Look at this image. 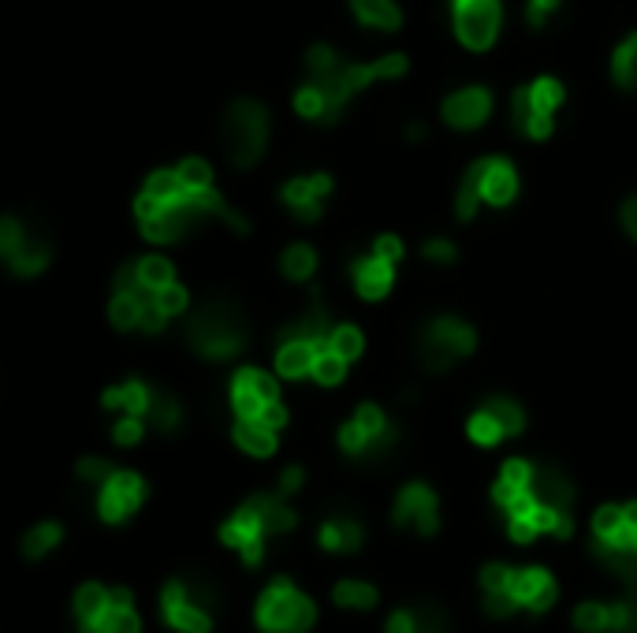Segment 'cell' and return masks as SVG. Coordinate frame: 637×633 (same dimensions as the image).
Returning <instances> with one entry per match:
<instances>
[{
  "label": "cell",
  "mask_w": 637,
  "mask_h": 633,
  "mask_svg": "<svg viewBox=\"0 0 637 633\" xmlns=\"http://www.w3.org/2000/svg\"><path fill=\"white\" fill-rule=\"evenodd\" d=\"M258 421H265L268 429H276V432H280L284 425H287V406L280 403V398H276V403H268L265 410L258 414Z\"/></svg>",
  "instance_id": "11a10c76"
},
{
  "label": "cell",
  "mask_w": 637,
  "mask_h": 633,
  "mask_svg": "<svg viewBox=\"0 0 637 633\" xmlns=\"http://www.w3.org/2000/svg\"><path fill=\"white\" fill-rule=\"evenodd\" d=\"M221 142L235 168H254L268 142V109L254 98L232 101L221 119Z\"/></svg>",
  "instance_id": "3957f363"
},
{
  "label": "cell",
  "mask_w": 637,
  "mask_h": 633,
  "mask_svg": "<svg viewBox=\"0 0 637 633\" xmlns=\"http://www.w3.org/2000/svg\"><path fill=\"white\" fill-rule=\"evenodd\" d=\"M250 503L258 507L261 522H265V529H268V541H273V536H287L295 526H299V518H295V510L284 503L280 492H276V496H250Z\"/></svg>",
  "instance_id": "d4e9b609"
},
{
  "label": "cell",
  "mask_w": 637,
  "mask_h": 633,
  "mask_svg": "<svg viewBox=\"0 0 637 633\" xmlns=\"http://www.w3.org/2000/svg\"><path fill=\"white\" fill-rule=\"evenodd\" d=\"M332 600H336V607H347V611H373V607H377V588H373L370 581L347 578L336 585Z\"/></svg>",
  "instance_id": "83f0119b"
},
{
  "label": "cell",
  "mask_w": 637,
  "mask_h": 633,
  "mask_svg": "<svg viewBox=\"0 0 637 633\" xmlns=\"http://www.w3.org/2000/svg\"><path fill=\"white\" fill-rule=\"evenodd\" d=\"M560 8H563V0H526V23L534 30H540Z\"/></svg>",
  "instance_id": "681fc988"
},
{
  "label": "cell",
  "mask_w": 637,
  "mask_h": 633,
  "mask_svg": "<svg viewBox=\"0 0 637 633\" xmlns=\"http://www.w3.org/2000/svg\"><path fill=\"white\" fill-rule=\"evenodd\" d=\"M142 436H146V418H138V414H120V421L112 425V440L120 447H135Z\"/></svg>",
  "instance_id": "bcb514c9"
},
{
  "label": "cell",
  "mask_w": 637,
  "mask_h": 633,
  "mask_svg": "<svg viewBox=\"0 0 637 633\" xmlns=\"http://www.w3.org/2000/svg\"><path fill=\"white\" fill-rule=\"evenodd\" d=\"M321 351H325V346L313 340H280V346H276V372L287 380L313 377V366H317Z\"/></svg>",
  "instance_id": "d6986e66"
},
{
  "label": "cell",
  "mask_w": 637,
  "mask_h": 633,
  "mask_svg": "<svg viewBox=\"0 0 637 633\" xmlns=\"http://www.w3.org/2000/svg\"><path fill=\"white\" fill-rule=\"evenodd\" d=\"M351 273H354V291L362 294V299H370V302L384 299V294L391 291V283H396V265L384 262V257H377V254L354 262Z\"/></svg>",
  "instance_id": "ffe728a7"
},
{
  "label": "cell",
  "mask_w": 637,
  "mask_h": 633,
  "mask_svg": "<svg viewBox=\"0 0 637 633\" xmlns=\"http://www.w3.org/2000/svg\"><path fill=\"white\" fill-rule=\"evenodd\" d=\"M142 499H146L142 477L130 473V470H116L98 489V515L109 526H120V522H127L138 507H142Z\"/></svg>",
  "instance_id": "9c48e42d"
},
{
  "label": "cell",
  "mask_w": 637,
  "mask_h": 633,
  "mask_svg": "<svg viewBox=\"0 0 637 633\" xmlns=\"http://www.w3.org/2000/svg\"><path fill=\"white\" fill-rule=\"evenodd\" d=\"M150 425L157 432H164V436H172V432H179L183 425V406L179 398L172 392H164V388H153V403H150Z\"/></svg>",
  "instance_id": "484cf974"
},
{
  "label": "cell",
  "mask_w": 637,
  "mask_h": 633,
  "mask_svg": "<svg viewBox=\"0 0 637 633\" xmlns=\"http://www.w3.org/2000/svg\"><path fill=\"white\" fill-rule=\"evenodd\" d=\"M466 436L474 440V444H482V447H496L500 444L503 436H508V432H503V425L492 418V414L485 410H474L470 414V421H466Z\"/></svg>",
  "instance_id": "d590c367"
},
{
  "label": "cell",
  "mask_w": 637,
  "mask_h": 633,
  "mask_svg": "<svg viewBox=\"0 0 637 633\" xmlns=\"http://www.w3.org/2000/svg\"><path fill=\"white\" fill-rule=\"evenodd\" d=\"M109 320L112 328H120V332H130V328L142 325V299L130 291H116L109 302Z\"/></svg>",
  "instance_id": "1f68e13d"
},
{
  "label": "cell",
  "mask_w": 637,
  "mask_h": 633,
  "mask_svg": "<svg viewBox=\"0 0 637 633\" xmlns=\"http://www.w3.org/2000/svg\"><path fill=\"white\" fill-rule=\"evenodd\" d=\"M164 622L179 633H209L213 615L221 611V588L209 578H176L161 593Z\"/></svg>",
  "instance_id": "7a4b0ae2"
},
{
  "label": "cell",
  "mask_w": 637,
  "mask_h": 633,
  "mask_svg": "<svg viewBox=\"0 0 637 633\" xmlns=\"http://www.w3.org/2000/svg\"><path fill=\"white\" fill-rule=\"evenodd\" d=\"M138 276H142V283H146V288H153V291L176 283V268H172L168 257H161V254L138 257Z\"/></svg>",
  "instance_id": "74e56055"
},
{
  "label": "cell",
  "mask_w": 637,
  "mask_h": 633,
  "mask_svg": "<svg viewBox=\"0 0 637 633\" xmlns=\"http://www.w3.org/2000/svg\"><path fill=\"white\" fill-rule=\"evenodd\" d=\"M60 536H64V529H60L57 522L30 526V533L23 536V555L26 559H46V555L60 544Z\"/></svg>",
  "instance_id": "836d02e7"
},
{
  "label": "cell",
  "mask_w": 637,
  "mask_h": 633,
  "mask_svg": "<svg viewBox=\"0 0 637 633\" xmlns=\"http://www.w3.org/2000/svg\"><path fill=\"white\" fill-rule=\"evenodd\" d=\"M529 93H534V101L540 109H548V112H555L566 101V90H563V83L560 79H537V83H529Z\"/></svg>",
  "instance_id": "f6af8a7d"
},
{
  "label": "cell",
  "mask_w": 637,
  "mask_h": 633,
  "mask_svg": "<svg viewBox=\"0 0 637 633\" xmlns=\"http://www.w3.org/2000/svg\"><path fill=\"white\" fill-rule=\"evenodd\" d=\"M146 190H150L153 198H161V202H183V198L190 194V190L183 187V179H179L176 168H157V172H150V179H146Z\"/></svg>",
  "instance_id": "8d00e7d4"
},
{
  "label": "cell",
  "mask_w": 637,
  "mask_h": 633,
  "mask_svg": "<svg viewBox=\"0 0 637 633\" xmlns=\"http://www.w3.org/2000/svg\"><path fill=\"white\" fill-rule=\"evenodd\" d=\"M328 346L339 354V358L358 362V358H362V351H365V336H362V328H358V325H336V328H332Z\"/></svg>",
  "instance_id": "f35d334b"
},
{
  "label": "cell",
  "mask_w": 637,
  "mask_h": 633,
  "mask_svg": "<svg viewBox=\"0 0 637 633\" xmlns=\"http://www.w3.org/2000/svg\"><path fill=\"white\" fill-rule=\"evenodd\" d=\"M555 596H560V588H555V578L548 574V570H540V567L514 570V600H519V607L540 615L555 604Z\"/></svg>",
  "instance_id": "e0dca14e"
},
{
  "label": "cell",
  "mask_w": 637,
  "mask_h": 633,
  "mask_svg": "<svg viewBox=\"0 0 637 633\" xmlns=\"http://www.w3.org/2000/svg\"><path fill=\"white\" fill-rule=\"evenodd\" d=\"M391 522L399 529H414L422 536H433L440 529V503L436 492L422 481H410L407 489H399L396 507H391Z\"/></svg>",
  "instance_id": "ba28073f"
},
{
  "label": "cell",
  "mask_w": 637,
  "mask_h": 633,
  "mask_svg": "<svg viewBox=\"0 0 637 633\" xmlns=\"http://www.w3.org/2000/svg\"><path fill=\"white\" fill-rule=\"evenodd\" d=\"M157 302H161V309L168 317H179V314H187L190 294H187V288H183V283H168V288L157 291Z\"/></svg>",
  "instance_id": "c3c4849f"
},
{
  "label": "cell",
  "mask_w": 637,
  "mask_h": 633,
  "mask_svg": "<svg viewBox=\"0 0 637 633\" xmlns=\"http://www.w3.org/2000/svg\"><path fill=\"white\" fill-rule=\"evenodd\" d=\"M485 198H482V161H474L466 168V176H462V183L455 190V213H459V220H474V213H477V205H482Z\"/></svg>",
  "instance_id": "f1b7e54d"
},
{
  "label": "cell",
  "mask_w": 637,
  "mask_h": 633,
  "mask_svg": "<svg viewBox=\"0 0 637 633\" xmlns=\"http://www.w3.org/2000/svg\"><path fill=\"white\" fill-rule=\"evenodd\" d=\"M280 273L291 283L310 280V276L317 273V250H313L310 242H291V246L284 250V257H280Z\"/></svg>",
  "instance_id": "4316f807"
},
{
  "label": "cell",
  "mask_w": 637,
  "mask_h": 633,
  "mask_svg": "<svg viewBox=\"0 0 637 633\" xmlns=\"http://www.w3.org/2000/svg\"><path fill=\"white\" fill-rule=\"evenodd\" d=\"M574 626L582 633H608L612 630V604L604 600H586L574 607Z\"/></svg>",
  "instance_id": "e575fe53"
},
{
  "label": "cell",
  "mask_w": 637,
  "mask_h": 633,
  "mask_svg": "<svg viewBox=\"0 0 637 633\" xmlns=\"http://www.w3.org/2000/svg\"><path fill=\"white\" fill-rule=\"evenodd\" d=\"M612 79H615L619 90L637 93V34H630V38H626L623 46L615 49V56H612Z\"/></svg>",
  "instance_id": "4dcf8cb0"
},
{
  "label": "cell",
  "mask_w": 637,
  "mask_h": 633,
  "mask_svg": "<svg viewBox=\"0 0 637 633\" xmlns=\"http://www.w3.org/2000/svg\"><path fill=\"white\" fill-rule=\"evenodd\" d=\"M75 473H78V481H83V484H90V489H101V484L109 481L112 473H116V466H112L109 458H83Z\"/></svg>",
  "instance_id": "7dc6e473"
},
{
  "label": "cell",
  "mask_w": 637,
  "mask_h": 633,
  "mask_svg": "<svg viewBox=\"0 0 637 633\" xmlns=\"http://www.w3.org/2000/svg\"><path fill=\"white\" fill-rule=\"evenodd\" d=\"M302 481H307V473H302L299 466H287L284 477H280V489H276V492H280V496L287 499V496H295V492L302 489Z\"/></svg>",
  "instance_id": "9f6ffc18"
},
{
  "label": "cell",
  "mask_w": 637,
  "mask_h": 633,
  "mask_svg": "<svg viewBox=\"0 0 637 633\" xmlns=\"http://www.w3.org/2000/svg\"><path fill=\"white\" fill-rule=\"evenodd\" d=\"M482 604L492 619H508V615L519 611V600H514V567L488 562L482 570Z\"/></svg>",
  "instance_id": "5bb4252c"
},
{
  "label": "cell",
  "mask_w": 637,
  "mask_h": 633,
  "mask_svg": "<svg viewBox=\"0 0 637 633\" xmlns=\"http://www.w3.org/2000/svg\"><path fill=\"white\" fill-rule=\"evenodd\" d=\"M336 67H344V56H339L332 46H313L310 53H307V79H321V75H332Z\"/></svg>",
  "instance_id": "ee69618b"
},
{
  "label": "cell",
  "mask_w": 637,
  "mask_h": 633,
  "mask_svg": "<svg viewBox=\"0 0 637 633\" xmlns=\"http://www.w3.org/2000/svg\"><path fill=\"white\" fill-rule=\"evenodd\" d=\"M422 135H425V127H422V124H410V127H407V138H410V142H417Z\"/></svg>",
  "instance_id": "680465c9"
},
{
  "label": "cell",
  "mask_w": 637,
  "mask_h": 633,
  "mask_svg": "<svg viewBox=\"0 0 637 633\" xmlns=\"http://www.w3.org/2000/svg\"><path fill=\"white\" fill-rule=\"evenodd\" d=\"M482 198L492 210H508L519 198V172L508 157H485L482 161Z\"/></svg>",
  "instance_id": "9a60e30c"
},
{
  "label": "cell",
  "mask_w": 637,
  "mask_h": 633,
  "mask_svg": "<svg viewBox=\"0 0 637 633\" xmlns=\"http://www.w3.org/2000/svg\"><path fill=\"white\" fill-rule=\"evenodd\" d=\"M164 320H168V314H164L161 302L153 299V302H146V306H142V325H138V328H142V332H150V336H157L164 328Z\"/></svg>",
  "instance_id": "816d5d0a"
},
{
  "label": "cell",
  "mask_w": 637,
  "mask_h": 633,
  "mask_svg": "<svg viewBox=\"0 0 637 633\" xmlns=\"http://www.w3.org/2000/svg\"><path fill=\"white\" fill-rule=\"evenodd\" d=\"M552 119H555V112L540 109L534 101V93H529V86H522V90L511 93V127H514V135L529 138V142H545V138L552 135V127H555Z\"/></svg>",
  "instance_id": "4fadbf2b"
},
{
  "label": "cell",
  "mask_w": 637,
  "mask_h": 633,
  "mask_svg": "<svg viewBox=\"0 0 637 633\" xmlns=\"http://www.w3.org/2000/svg\"><path fill=\"white\" fill-rule=\"evenodd\" d=\"M250 320L232 299H205L202 309L187 320V346L198 358L228 362L247 346Z\"/></svg>",
  "instance_id": "6da1fadb"
},
{
  "label": "cell",
  "mask_w": 637,
  "mask_h": 633,
  "mask_svg": "<svg viewBox=\"0 0 637 633\" xmlns=\"http://www.w3.org/2000/svg\"><path fill=\"white\" fill-rule=\"evenodd\" d=\"M347 366H351V362L339 358L332 346H325V351L317 354V366H313V380H317L321 388H336L339 380L347 377Z\"/></svg>",
  "instance_id": "ab89813d"
},
{
  "label": "cell",
  "mask_w": 637,
  "mask_h": 633,
  "mask_svg": "<svg viewBox=\"0 0 637 633\" xmlns=\"http://www.w3.org/2000/svg\"><path fill=\"white\" fill-rule=\"evenodd\" d=\"M351 12H354V20L370 30L396 34L403 27V12H399L396 0H351Z\"/></svg>",
  "instance_id": "603a6c76"
},
{
  "label": "cell",
  "mask_w": 637,
  "mask_h": 633,
  "mask_svg": "<svg viewBox=\"0 0 637 633\" xmlns=\"http://www.w3.org/2000/svg\"><path fill=\"white\" fill-rule=\"evenodd\" d=\"M619 216H623L626 236H630V239L637 242V194H634V198H626V202H623V213H619Z\"/></svg>",
  "instance_id": "6f0895ef"
},
{
  "label": "cell",
  "mask_w": 637,
  "mask_h": 633,
  "mask_svg": "<svg viewBox=\"0 0 637 633\" xmlns=\"http://www.w3.org/2000/svg\"><path fill=\"white\" fill-rule=\"evenodd\" d=\"M317 619V607L287 578H276L258 596V626L265 633H307Z\"/></svg>",
  "instance_id": "5b68a950"
},
{
  "label": "cell",
  "mask_w": 637,
  "mask_h": 633,
  "mask_svg": "<svg viewBox=\"0 0 637 633\" xmlns=\"http://www.w3.org/2000/svg\"><path fill=\"white\" fill-rule=\"evenodd\" d=\"M373 254L384 257V262L396 265L399 257H403V242H399V236H380L377 242H373Z\"/></svg>",
  "instance_id": "db71d44e"
},
{
  "label": "cell",
  "mask_w": 637,
  "mask_h": 633,
  "mask_svg": "<svg viewBox=\"0 0 637 633\" xmlns=\"http://www.w3.org/2000/svg\"><path fill=\"white\" fill-rule=\"evenodd\" d=\"M202 220H209V216L198 210L195 198L187 194L183 202H164V210L150 216V220H138V228H142V239H150V242H179Z\"/></svg>",
  "instance_id": "30bf717a"
},
{
  "label": "cell",
  "mask_w": 637,
  "mask_h": 633,
  "mask_svg": "<svg viewBox=\"0 0 637 633\" xmlns=\"http://www.w3.org/2000/svg\"><path fill=\"white\" fill-rule=\"evenodd\" d=\"M440 116L455 131H477L488 116H492V93L485 86H462L440 105Z\"/></svg>",
  "instance_id": "7c38bea8"
},
{
  "label": "cell",
  "mask_w": 637,
  "mask_h": 633,
  "mask_svg": "<svg viewBox=\"0 0 637 633\" xmlns=\"http://www.w3.org/2000/svg\"><path fill=\"white\" fill-rule=\"evenodd\" d=\"M265 398H261L254 392V384H250V377H247V369H239L232 377V410H235V418H258L261 410H265Z\"/></svg>",
  "instance_id": "f546056e"
},
{
  "label": "cell",
  "mask_w": 637,
  "mask_h": 633,
  "mask_svg": "<svg viewBox=\"0 0 637 633\" xmlns=\"http://www.w3.org/2000/svg\"><path fill=\"white\" fill-rule=\"evenodd\" d=\"M485 410L503 425V432H508V436H519V432L526 429V410H522V406L514 403V398H508V395L485 398Z\"/></svg>",
  "instance_id": "d6a6232c"
},
{
  "label": "cell",
  "mask_w": 637,
  "mask_h": 633,
  "mask_svg": "<svg viewBox=\"0 0 637 633\" xmlns=\"http://www.w3.org/2000/svg\"><path fill=\"white\" fill-rule=\"evenodd\" d=\"M104 410H120V414H138V418H146L150 414V403H153V384H146L142 377H127L124 384L109 388V392L101 395Z\"/></svg>",
  "instance_id": "44dd1931"
},
{
  "label": "cell",
  "mask_w": 637,
  "mask_h": 633,
  "mask_svg": "<svg viewBox=\"0 0 637 633\" xmlns=\"http://www.w3.org/2000/svg\"><path fill=\"white\" fill-rule=\"evenodd\" d=\"M451 23H455L462 46L485 53L500 38L503 8L500 0H451Z\"/></svg>",
  "instance_id": "8992f818"
},
{
  "label": "cell",
  "mask_w": 637,
  "mask_h": 633,
  "mask_svg": "<svg viewBox=\"0 0 637 633\" xmlns=\"http://www.w3.org/2000/svg\"><path fill=\"white\" fill-rule=\"evenodd\" d=\"M221 541L228 544V548L239 552L247 567H258V562L265 559L268 529H265V522H261V515H258L254 503L247 499V503H242V507L228 518V522L221 526Z\"/></svg>",
  "instance_id": "52a82bcc"
},
{
  "label": "cell",
  "mask_w": 637,
  "mask_h": 633,
  "mask_svg": "<svg viewBox=\"0 0 637 633\" xmlns=\"http://www.w3.org/2000/svg\"><path fill=\"white\" fill-rule=\"evenodd\" d=\"M78 633H142V619H138L135 600H130L127 588H112L104 611L93 622L78 626Z\"/></svg>",
  "instance_id": "2e32d148"
},
{
  "label": "cell",
  "mask_w": 637,
  "mask_h": 633,
  "mask_svg": "<svg viewBox=\"0 0 637 633\" xmlns=\"http://www.w3.org/2000/svg\"><path fill=\"white\" fill-rule=\"evenodd\" d=\"M612 604V630L608 633H637V588H626Z\"/></svg>",
  "instance_id": "60d3db41"
},
{
  "label": "cell",
  "mask_w": 637,
  "mask_h": 633,
  "mask_svg": "<svg viewBox=\"0 0 637 633\" xmlns=\"http://www.w3.org/2000/svg\"><path fill=\"white\" fill-rule=\"evenodd\" d=\"M179 179H183V187L195 194V190H209L213 187V168H209V161L202 157H187V161H179Z\"/></svg>",
  "instance_id": "7bdbcfd3"
},
{
  "label": "cell",
  "mask_w": 637,
  "mask_h": 633,
  "mask_svg": "<svg viewBox=\"0 0 637 633\" xmlns=\"http://www.w3.org/2000/svg\"><path fill=\"white\" fill-rule=\"evenodd\" d=\"M477 346V332L459 317H433L417 328V358L425 372H448L455 362L470 358Z\"/></svg>",
  "instance_id": "277c9868"
},
{
  "label": "cell",
  "mask_w": 637,
  "mask_h": 633,
  "mask_svg": "<svg viewBox=\"0 0 637 633\" xmlns=\"http://www.w3.org/2000/svg\"><path fill=\"white\" fill-rule=\"evenodd\" d=\"M414 633H448V611L433 600L414 604Z\"/></svg>",
  "instance_id": "b9f144b4"
},
{
  "label": "cell",
  "mask_w": 637,
  "mask_h": 633,
  "mask_svg": "<svg viewBox=\"0 0 637 633\" xmlns=\"http://www.w3.org/2000/svg\"><path fill=\"white\" fill-rule=\"evenodd\" d=\"M384 633H414V607H399V611H391L388 622H384Z\"/></svg>",
  "instance_id": "f5cc1de1"
},
{
  "label": "cell",
  "mask_w": 637,
  "mask_h": 633,
  "mask_svg": "<svg viewBox=\"0 0 637 633\" xmlns=\"http://www.w3.org/2000/svg\"><path fill=\"white\" fill-rule=\"evenodd\" d=\"M332 194V176L328 172H313V176L287 179L280 187V202L299 216L302 224H317L321 210H325V198Z\"/></svg>",
  "instance_id": "8fae6325"
},
{
  "label": "cell",
  "mask_w": 637,
  "mask_h": 633,
  "mask_svg": "<svg viewBox=\"0 0 637 633\" xmlns=\"http://www.w3.org/2000/svg\"><path fill=\"white\" fill-rule=\"evenodd\" d=\"M362 541H365V529L351 515H328L317 529V544L332 555H351L362 548Z\"/></svg>",
  "instance_id": "ac0fdd59"
},
{
  "label": "cell",
  "mask_w": 637,
  "mask_h": 633,
  "mask_svg": "<svg viewBox=\"0 0 637 633\" xmlns=\"http://www.w3.org/2000/svg\"><path fill=\"white\" fill-rule=\"evenodd\" d=\"M422 254L429 257V262H436V265H451V262L459 257V254H455V246H451L448 239H429V242H425Z\"/></svg>",
  "instance_id": "f907efd6"
},
{
  "label": "cell",
  "mask_w": 637,
  "mask_h": 633,
  "mask_svg": "<svg viewBox=\"0 0 637 633\" xmlns=\"http://www.w3.org/2000/svg\"><path fill=\"white\" fill-rule=\"evenodd\" d=\"M529 492H534L540 503L560 507V510H571V503H574V481L563 470H555V466H534V484H529Z\"/></svg>",
  "instance_id": "7402d4cb"
},
{
  "label": "cell",
  "mask_w": 637,
  "mask_h": 633,
  "mask_svg": "<svg viewBox=\"0 0 637 633\" xmlns=\"http://www.w3.org/2000/svg\"><path fill=\"white\" fill-rule=\"evenodd\" d=\"M232 436H235V444H239V451H247V455H254V458H268L276 451V429H268V425L258 418H235Z\"/></svg>",
  "instance_id": "cb8c5ba5"
}]
</instances>
